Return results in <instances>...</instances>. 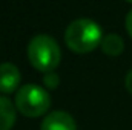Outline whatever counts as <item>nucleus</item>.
Listing matches in <instances>:
<instances>
[{
  "label": "nucleus",
  "instance_id": "nucleus-1",
  "mask_svg": "<svg viewBox=\"0 0 132 130\" xmlns=\"http://www.w3.org/2000/svg\"><path fill=\"white\" fill-rule=\"evenodd\" d=\"M103 32L97 22L91 18H77L65 31L66 46L75 54H89L101 44Z\"/></svg>",
  "mask_w": 132,
  "mask_h": 130
},
{
  "label": "nucleus",
  "instance_id": "nucleus-2",
  "mask_svg": "<svg viewBox=\"0 0 132 130\" xmlns=\"http://www.w3.org/2000/svg\"><path fill=\"white\" fill-rule=\"evenodd\" d=\"M28 60L38 72H54L62 60L60 46L52 37L38 34L28 44Z\"/></svg>",
  "mask_w": 132,
  "mask_h": 130
},
{
  "label": "nucleus",
  "instance_id": "nucleus-3",
  "mask_svg": "<svg viewBox=\"0 0 132 130\" xmlns=\"http://www.w3.org/2000/svg\"><path fill=\"white\" fill-rule=\"evenodd\" d=\"M17 110L28 118H38L45 115L51 107V95L46 89L37 84H25L22 86L14 101Z\"/></svg>",
  "mask_w": 132,
  "mask_h": 130
},
{
  "label": "nucleus",
  "instance_id": "nucleus-4",
  "mask_svg": "<svg viewBox=\"0 0 132 130\" xmlns=\"http://www.w3.org/2000/svg\"><path fill=\"white\" fill-rule=\"evenodd\" d=\"M40 130H77V124L68 112L55 110L43 118Z\"/></svg>",
  "mask_w": 132,
  "mask_h": 130
},
{
  "label": "nucleus",
  "instance_id": "nucleus-5",
  "mask_svg": "<svg viewBox=\"0 0 132 130\" xmlns=\"http://www.w3.org/2000/svg\"><path fill=\"white\" fill-rule=\"evenodd\" d=\"M20 84V70L12 63H2L0 64V92L2 94H12L17 90Z\"/></svg>",
  "mask_w": 132,
  "mask_h": 130
},
{
  "label": "nucleus",
  "instance_id": "nucleus-6",
  "mask_svg": "<svg viewBox=\"0 0 132 130\" xmlns=\"http://www.w3.org/2000/svg\"><path fill=\"white\" fill-rule=\"evenodd\" d=\"M17 107L11 99L0 95V130H11L15 123Z\"/></svg>",
  "mask_w": 132,
  "mask_h": 130
},
{
  "label": "nucleus",
  "instance_id": "nucleus-7",
  "mask_svg": "<svg viewBox=\"0 0 132 130\" xmlns=\"http://www.w3.org/2000/svg\"><path fill=\"white\" fill-rule=\"evenodd\" d=\"M100 46H101V49H103V52L106 55H109V57H118L123 52V49H125V41L117 34H108V35L103 37Z\"/></svg>",
  "mask_w": 132,
  "mask_h": 130
},
{
  "label": "nucleus",
  "instance_id": "nucleus-8",
  "mask_svg": "<svg viewBox=\"0 0 132 130\" xmlns=\"http://www.w3.org/2000/svg\"><path fill=\"white\" fill-rule=\"evenodd\" d=\"M43 83H45V86L48 89H54V87L59 86V75L55 72H48V73H45Z\"/></svg>",
  "mask_w": 132,
  "mask_h": 130
},
{
  "label": "nucleus",
  "instance_id": "nucleus-9",
  "mask_svg": "<svg viewBox=\"0 0 132 130\" xmlns=\"http://www.w3.org/2000/svg\"><path fill=\"white\" fill-rule=\"evenodd\" d=\"M125 26H126V31H128V34L131 35V38H132V9L128 12V15H126Z\"/></svg>",
  "mask_w": 132,
  "mask_h": 130
},
{
  "label": "nucleus",
  "instance_id": "nucleus-10",
  "mask_svg": "<svg viewBox=\"0 0 132 130\" xmlns=\"http://www.w3.org/2000/svg\"><path fill=\"white\" fill-rule=\"evenodd\" d=\"M125 86H126L128 92L132 95V69L128 72V75H126V78H125Z\"/></svg>",
  "mask_w": 132,
  "mask_h": 130
},
{
  "label": "nucleus",
  "instance_id": "nucleus-11",
  "mask_svg": "<svg viewBox=\"0 0 132 130\" xmlns=\"http://www.w3.org/2000/svg\"><path fill=\"white\" fill-rule=\"evenodd\" d=\"M126 2H129V3H132V0H126Z\"/></svg>",
  "mask_w": 132,
  "mask_h": 130
}]
</instances>
